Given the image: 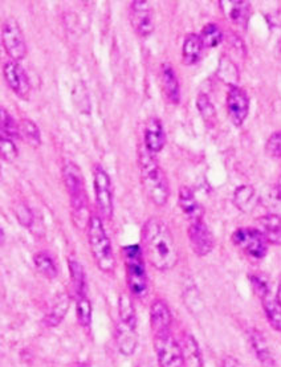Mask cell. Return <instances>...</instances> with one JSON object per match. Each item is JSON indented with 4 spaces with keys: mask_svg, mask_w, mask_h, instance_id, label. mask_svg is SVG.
<instances>
[{
    "mask_svg": "<svg viewBox=\"0 0 281 367\" xmlns=\"http://www.w3.org/2000/svg\"><path fill=\"white\" fill-rule=\"evenodd\" d=\"M142 251L158 271H170L178 263V247L173 231L159 217H150L142 227Z\"/></svg>",
    "mask_w": 281,
    "mask_h": 367,
    "instance_id": "cell-1",
    "label": "cell"
},
{
    "mask_svg": "<svg viewBox=\"0 0 281 367\" xmlns=\"http://www.w3.org/2000/svg\"><path fill=\"white\" fill-rule=\"evenodd\" d=\"M140 182L147 198L158 207H164L170 196V187L164 168L157 162L154 154L145 147L138 154Z\"/></svg>",
    "mask_w": 281,
    "mask_h": 367,
    "instance_id": "cell-2",
    "label": "cell"
},
{
    "mask_svg": "<svg viewBox=\"0 0 281 367\" xmlns=\"http://www.w3.org/2000/svg\"><path fill=\"white\" fill-rule=\"evenodd\" d=\"M63 178L77 226L81 228L88 227L89 222L84 219V216L88 213V196L85 192L81 168L73 161L66 159L63 166Z\"/></svg>",
    "mask_w": 281,
    "mask_h": 367,
    "instance_id": "cell-3",
    "label": "cell"
},
{
    "mask_svg": "<svg viewBox=\"0 0 281 367\" xmlns=\"http://www.w3.org/2000/svg\"><path fill=\"white\" fill-rule=\"evenodd\" d=\"M88 240L90 252L96 266L103 273H112L115 268V252L112 241L109 239L106 229L103 227L100 215H92L88 224Z\"/></svg>",
    "mask_w": 281,
    "mask_h": 367,
    "instance_id": "cell-4",
    "label": "cell"
},
{
    "mask_svg": "<svg viewBox=\"0 0 281 367\" xmlns=\"http://www.w3.org/2000/svg\"><path fill=\"white\" fill-rule=\"evenodd\" d=\"M125 266H127V281L130 292L136 297H145L147 293V273L143 261L142 248L138 244H133L122 248Z\"/></svg>",
    "mask_w": 281,
    "mask_h": 367,
    "instance_id": "cell-5",
    "label": "cell"
},
{
    "mask_svg": "<svg viewBox=\"0 0 281 367\" xmlns=\"http://www.w3.org/2000/svg\"><path fill=\"white\" fill-rule=\"evenodd\" d=\"M93 186L96 204L99 207L100 215L103 216L105 219H112L115 211L113 186L110 175L101 165H96L93 168Z\"/></svg>",
    "mask_w": 281,
    "mask_h": 367,
    "instance_id": "cell-6",
    "label": "cell"
},
{
    "mask_svg": "<svg viewBox=\"0 0 281 367\" xmlns=\"http://www.w3.org/2000/svg\"><path fill=\"white\" fill-rule=\"evenodd\" d=\"M1 41L3 47L11 60L20 62L27 56L26 38L22 27L19 26L15 17H7L1 28Z\"/></svg>",
    "mask_w": 281,
    "mask_h": 367,
    "instance_id": "cell-7",
    "label": "cell"
},
{
    "mask_svg": "<svg viewBox=\"0 0 281 367\" xmlns=\"http://www.w3.org/2000/svg\"><path fill=\"white\" fill-rule=\"evenodd\" d=\"M232 241L238 248L254 259H263L268 251V241L257 228L236 229L232 235Z\"/></svg>",
    "mask_w": 281,
    "mask_h": 367,
    "instance_id": "cell-8",
    "label": "cell"
},
{
    "mask_svg": "<svg viewBox=\"0 0 281 367\" xmlns=\"http://www.w3.org/2000/svg\"><path fill=\"white\" fill-rule=\"evenodd\" d=\"M154 346L159 367H183L185 365L183 349L171 333L155 336Z\"/></svg>",
    "mask_w": 281,
    "mask_h": 367,
    "instance_id": "cell-9",
    "label": "cell"
},
{
    "mask_svg": "<svg viewBox=\"0 0 281 367\" xmlns=\"http://www.w3.org/2000/svg\"><path fill=\"white\" fill-rule=\"evenodd\" d=\"M130 20L134 31L142 36H150L154 31L153 8L145 0H134L130 3Z\"/></svg>",
    "mask_w": 281,
    "mask_h": 367,
    "instance_id": "cell-10",
    "label": "cell"
},
{
    "mask_svg": "<svg viewBox=\"0 0 281 367\" xmlns=\"http://www.w3.org/2000/svg\"><path fill=\"white\" fill-rule=\"evenodd\" d=\"M3 75L7 85L13 89V92L22 97L27 99L31 92V82L27 75L26 69L16 60H8L3 66Z\"/></svg>",
    "mask_w": 281,
    "mask_h": 367,
    "instance_id": "cell-11",
    "label": "cell"
},
{
    "mask_svg": "<svg viewBox=\"0 0 281 367\" xmlns=\"http://www.w3.org/2000/svg\"><path fill=\"white\" fill-rule=\"evenodd\" d=\"M187 232L192 250L198 256H207L214 250V236L210 228L207 227V224L203 222V219L192 222Z\"/></svg>",
    "mask_w": 281,
    "mask_h": 367,
    "instance_id": "cell-12",
    "label": "cell"
},
{
    "mask_svg": "<svg viewBox=\"0 0 281 367\" xmlns=\"http://www.w3.org/2000/svg\"><path fill=\"white\" fill-rule=\"evenodd\" d=\"M227 110L232 124L242 127L250 112V99L244 89L238 85L230 87L227 93Z\"/></svg>",
    "mask_w": 281,
    "mask_h": 367,
    "instance_id": "cell-13",
    "label": "cell"
},
{
    "mask_svg": "<svg viewBox=\"0 0 281 367\" xmlns=\"http://www.w3.org/2000/svg\"><path fill=\"white\" fill-rule=\"evenodd\" d=\"M166 145V133L162 121L158 117H150L143 130V147L152 154L164 150Z\"/></svg>",
    "mask_w": 281,
    "mask_h": 367,
    "instance_id": "cell-14",
    "label": "cell"
},
{
    "mask_svg": "<svg viewBox=\"0 0 281 367\" xmlns=\"http://www.w3.org/2000/svg\"><path fill=\"white\" fill-rule=\"evenodd\" d=\"M171 322H173V317L168 305L164 300H155L150 309V324L154 331V337L170 333Z\"/></svg>",
    "mask_w": 281,
    "mask_h": 367,
    "instance_id": "cell-15",
    "label": "cell"
},
{
    "mask_svg": "<svg viewBox=\"0 0 281 367\" xmlns=\"http://www.w3.org/2000/svg\"><path fill=\"white\" fill-rule=\"evenodd\" d=\"M219 6L232 23L243 28L247 27L251 16V6L248 1H220Z\"/></svg>",
    "mask_w": 281,
    "mask_h": 367,
    "instance_id": "cell-16",
    "label": "cell"
},
{
    "mask_svg": "<svg viewBox=\"0 0 281 367\" xmlns=\"http://www.w3.org/2000/svg\"><path fill=\"white\" fill-rule=\"evenodd\" d=\"M178 204L183 214L192 222L203 219V207L198 202L195 194L189 187H180L178 195Z\"/></svg>",
    "mask_w": 281,
    "mask_h": 367,
    "instance_id": "cell-17",
    "label": "cell"
},
{
    "mask_svg": "<svg viewBox=\"0 0 281 367\" xmlns=\"http://www.w3.org/2000/svg\"><path fill=\"white\" fill-rule=\"evenodd\" d=\"M259 231L264 235L268 244L281 245V216L267 214L257 219Z\"/></svg>",
    "mask_w": 281,
    "mask_h": 367,
    "instance_id": "cell-18",
    "label": "cell"
},
{
    "mask_svg": "<svg viewBox=\"0 0 281 367\" xmlns=\"http://www.w3.org/2000/svg\"><path fill=\"white\" fill-rule=\"evenodd\" d=\"M69 306H71V297L68 293H60L53 304H52L51 309L48 312V315L44 318V322L47 326L50 328H56L59 326L63 319H64L68 310H69Z\"/></svg>",
    "mask_w": 281,
    "mask_h": 367,
    "instance_id": "cell-19",
    "label": "cell"
},
{
    "mask_svg": "<svg viewBox=\"0 0 281 367\" xmlns=\"http://www.w3.org/2000/svg\"><path fill=\"white\" fill-rule=\"evenodd\" d=\"M250 342H251V346L255 352L257 359L260 361V364L266 367H275V359H273V355L269 349L268 342L266 340L264 334L259 330H251Z\"/></svg>",
    "mask_w": 281,
    "mask_h": 367,
    "instance_id": "cell-20",
    "label": "cell"
},
{
    "mask_svg": "<svg viewBox=\"0 0 281 367\" xmlns=\"http://www.w3.org/2000/svg\"><path fill=\"white\" fill-rule=\"evenodd\" d=\"M162 85L166 94L167 100L173 103L180 101V85L175 69L171 64L165 63L162 65Z\"/></svg>",
    "mask_w": 281,
    "mask_h": 367,
    "instance_id": "cell-21",
    "label": "cell"
},
{
    "mask_svg": "<svg viewBox=\"0 0 281 367\" xmlns=\"http://www.w3.org/2000/svg\"><path fill=\"white\" fill-rule=\"evenodd\" d=\"M257 203H259L257 192L250 185H243V186L238 187L233 192V204L244 214L252 213L255 210Z\"/></svg>",
    "mask_w": 281,
    "mask_h": 367,
    "instance_id": "cell-22",
    "label": "cell"
},
{
    "mask_svg": "<svg viewBox=\"0 0 281 367\" xmlns=\"http://www.w3.org/2000/svg\"><path fill=\"white\" fill-rule=\"evenodd\" d=\"M203 48H205L203 41L198 34H194V32L187 34L183 41V47H182L183 60L187 64H195L199 62V59L202 57Z\"/></svg>",
    "mask_w": 281,
    "mask_h": 367,
    "instance_id": "cell-23",
    "label": "cell"
},
{
    "mask_svg": "<svg viewBox=\"0 0 281 367\" xmlns=\"http://www.w3.org/2000/svg\"><path fill=\"white\" fill-rule=\"evenodd\" d=\"M68 266H69L72 287H73V291L76 293L77 298L85 297L87 296V278H85L84 268L81 266V263L75 257H69Z\"/></svg>",
    "mask_w": 281,
    "mask_h": 367,
    "instance_id": "cell-24",
    "label": "cell"
},
{
    "mask_svg": "<svg viewBox=\"0 0 281 367\" xmlns=\"http://www.w3.org/2000/svg\"><path fill=\"white\" fill-rule=\"evenodd\" d=\"M117 345L122 354L127 357L134 354L138 346V338H137L136 330L130 329L128 326L121 324L117 329Z\"/></svg>",
    "mask_w": 281,
    "mask_h": 367,
    "instance_id": "cell-25",
    "label": "cell"
},
{
    "mask_svg": "<svg viewBox=\"0 0 281 367\" xmlns=\"http://www.w3.org/2000/svg\"><path fill=\"white\" fill-rule=\"evenodd\" d=\"M118 313L121 324L128 326L130 329L136 330L137 326V316H136V309L131 298L127 293H122L118 300Z\"/></svg>",
    "mask_w": 281,
    "mask_h": 367,
    "instance_id": "cell-26",
    "label": "cell"
},
{
    "mask_svg": "<svg viewBox=\"0 0 281 367\" xmlns=\"http://www.w3.org/2000/svg\"><path fill=\"white\" fill-rule=\"evenodd\" d=\"M34 263H35L36 269L44 278L50 280L57 278L59 268H57V264H56V261L52 257L51 254H48L45 251H40L34 256Z\"/></svg>",
    "mask_w": 281,
    "mask_h": 367,
    "instance_id": "cell-27",
    "label": "cell"
},
{
    "mask_svg": "<svg viewBox=\"0 0 281 367\" xmlns=\"http://www.w3.org/2000/svg\"><path fill=\"white\" fill-rule=\"evenodd\" d=\"M263 308L266 312V316L268 318L271 326L278 331H281V304L278 301L276 297L268 294L263 300Z\"/></svg>",
    "mask_w": 281,
    "mask_h": 367,
    "instance_id": "cell-28",
    "label": "cell"
},
{
    "mask_svg": "<svg viewBox=\"0 0 281 367\" xmlns=\"http://www.w3.org/2000/svg\"><path fill=\"white\" fill-rule=\"evenodd\" d=\"M182 349H183L185 359H187L192 366L203 367V358H202L201 347L192 334H186Z\"/></svg>",
    "mask_w": 281,
    "mask_h": 367,
    "instance_id": "cell-29",
    "label": "cell"
},
{
    "mask_svg": "<svg viewBox=\"0 0 281 367\" xmlns=\"http://www.w3.org/2000/svg\"><path fill=\"white\" fill-rule=\"evenodd\" d=\"M20 127V137H23L27 143L34 147H38L41 145V133L36 122L29 118H22L19 122Z\"/></svg>",
    "mask_w": 281,
    "mask_h": 367,
    "instance_id": "cell-30",
    "label": "cell"
},
{
    "mask_svg": "<svg viewBox=\"0 0 281 367\" xmlns=\"http://www.w3.org/2000/svg\"><path fill=\"white\" fill-rule=\"evenodd\" d=\"M0 115H1V136L13 140L20 138L19 122H16L11 113L6 108H1Z\"/></svg>",
    "mask_w": 281,
    "mask_h": 367,
    "instance_id": "cell-31",
    "label": "cell"
},
{
    "mask_svg": "<svg viewBox=\"0 0 281 367\" xmlns=\"http://www.w3.org/2000/svg\"><path fill=\"white\" fill-rule=\"evenodd\" d=\"M199 36L202 38L205 47L214 48V47H217L222 43L223 32H222L220 27L215 24V23H208V24H206L202 28Z\"/></svg>",
    "mask_w": 281,
    "mask_h": 367,
    "instance_id": "cell-32",
    "label": "cell"
},
{
    "mask_svg": "<svg viewBox=\"0 0 281 367\" xmlns=\"http://www.w3.org/2000/svg\"><path fill=\"white\" fill-rule=\"evenodd\" d=\"M15 216L17 222L27 228H34L36 224V217L32 211V208L26 202H17L13 206Z\"/></svg>",
    "mask_w": 281,
    "mask_h": 367,
    "instance_id": "cell-33",
    "label": "cell"
},
{
    "mask_svg": "<svg viewBox=\"0 0 281 367\" xmlns=\"http://www.w3.org/2000/svg\"><path fill=\"white\" fill-rule=\"evenodd\" d=\"M217 76L220 77L223 81L229 82L230 87H235L236 82H238V78H239L238 68L233 65L230 59L222 57L220 65H219V71H217Z\"/></svg>",
    "mask_w": 281,
    "mask_h": 367,
    "instance_id": "cell-34",
    "label": "cell"
},
{
    "mask_svg": "<svg viewBox=\"0 0 281 367\" xmlns=\"http://www.w3.org/2000/svg\"><path fill=\"white\" fill-rule=\"evenodd\" d=\"M77 319L82 328H88L92 322V304L88 296L77 298Z\"/></svg>",
    "mask_w": 281,
    "mask_h": 367,
    "instance_id": "cell-35",
    "label": "cell"
},
{
    "mask_svg": "<svg viewBox=\"0 0 281 367\" xmlns=\"http://www.w3.org/2000/svg\"><path fill=\"white\" fill-rule=\"evenodd\" d=\"M196 108L206 121H214L217 117L215 106L206 93H199L196 97Z\"/></svg>",
    "mask_w": 281,
    "mask_h": 367,
    "instance_id": "cell-36",
    "label": "cell"
},
{
    "mask_svg": "<svg viewBox=\"0 0 281 367\" xmlns=\"http://www.w3.org/2000/svg\"><path fill=\"white\" fill-rule=\"evenodd\" d=\"M73 97H75V102H76L77 108H78L82 113L89 114V94H88V89L85 88L84 84H78V85L75 87Z\"/></svg>",
    "mask_w": 281,
    "mask_h": 367,
    "instance_id": "cell-37",
    "label": "cell"
},
{
    "mask_svg": "<svg viewBox=\"0 0 281 367\" xmlns=\"http://www.w3.org/2000/svg\"><path fill=\"white\" fill-rule=\"evenodd\" d=\"M0 154H1V158H3L6 162H13V161H15V159L17 158V154H19V152H17V146H16V143H15V140L1 136Z\"/></svg>",
    "mask_w": 281,
    "mask_h": 367,
    "instance_id": "cell-38",
    "label": "cell"
},
{
    "mask_svg": "<svg viewBox=\"0 0 281 367\" xmlns=\"http://www.w3.org/2000/svg\"><path fill=\"white\" fill-rule=\"evenodd\" d=\"M250 280H251L254 291L261 300L271 294L268 280L266 279L263 275H251Z\"/></svg>",
    "mask_w": 281,
    "mask_h": 367,
    "instance_id": "cell-39",
    "label": "cell"
},
{
    "mask_svg": "<svg viewBox=\"0 0 281 367\" xmlns=\"http://www.w3.org/2000/svg\"><path fill=\"white\" fill-rule=\"evenodd\" d=\"M266 152L272 158H281V131H276L266 143Z\"/></svg>",
    "mask_w": 281,
    "mask_h": 367,
    "instance_id": "cell-40",
    "label": "cell"
},
{
    "mask_svg": "<svg viewBox=\"0 0 281 367\" xmlns=\"http://www.w3.org/2000/svg\"><path fill=\"white\" fill-rule=\"evenodd\" d=\"M222 367H243V365L233 357H226L222 362Z\"/></svg>",
    "mask_w": 281,
    "mask_h": 367,
    "instance_id": "cell-41",
    "label": "cell"
},
{
    "mask_svg": "<svg viewBox=\"0 0 281 367\" xmlns=\"http://www.w3.org/2000/svg\"><path fill=\"white\" fill-rule=\"evenodd\" d=\"M276 194H278V198L281 201V177L278 179V183H276Z\"/></svg>",
    "mask_w": 281,
    "mask_h": 367,
    "instance_id": "cell-42",
    "label": "cell"
},
{
    "mask_svg": "<svg viewBox=\"0 0 281 367\" xmlns=\"http://www.w3.org/2000/svg\"><path fill=\"white\" fill-rule=\"evenodd\" d=\"M276 298H278V301L281 304V281L280 285H279V289H278V296H276Z\"/></svg>",
    "mask_w": 281,
    "mask_h": 367,
    "instance_id": "cell-43",
    "label": "cell"
},
{
    "mask_svg": "<svg viewBox=\"0 0 281 367\" xmlns=\"http://www.w3.org/2000/svg\"><path fill=\"white\" fill-rule=\"evenodd\" d=\"M76 367H90V365H88V364H78Z\"/></svg>",
    "mask_w": 281,
    "mask_h": 367,
    "instance_id": "cell-44",
    "label": "cell"
}]
</instances>
